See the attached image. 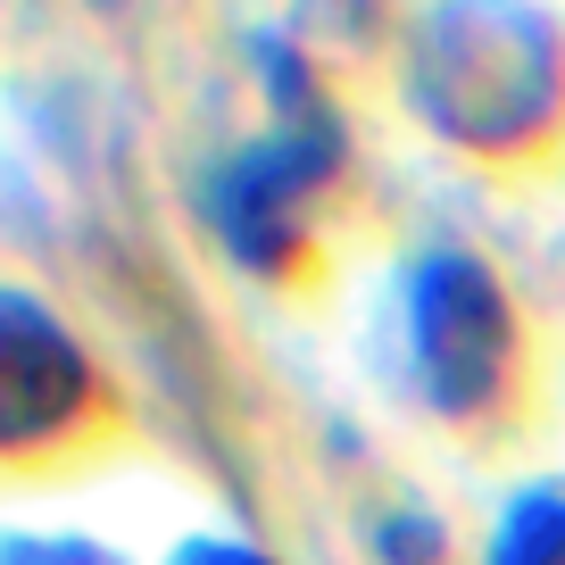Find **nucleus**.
<instances>
[{
  "label": "nucleus",
  "mask_w": 565,
  "mask_h": 565,
  "mask_svg": "<svg viewBox=\"0 0 565 565\" xmlns=\"http://www.w3.org/2000/svg\"><path fill=\"white\" fill-rule=\"evenodd\" d=\"M117 433L125 416L108 399L92 350L67 333V317L18 282H0V466L9 475L84 466Z\"/></svg>",
  "instance_id": "7ed1b4c3"
},
{
  "label": "nucleus",
  "mask_w": 565,
  "mask_h": 565,
  "mask_svg": "<svg viewBox=\"0 0 565 565\" xmlns=\"http://www.w3.org/2000/svg\"><path fill=\"white\" fill-rule=\"evenodd\" d=\"M167 565H275V557L249 548V541H225V532H200V541H183Z\"/></svg>",
  "instance_id": "39448f33"
},
{
  "label": "nucleus",
  "mask_w": 565,
  "mask_h": 565,
  "mask_svg": "<svg viewBox=\"0 0 565 565\" xmlns=\"http://www.w3.org/2000/svg\"><path fill=\"white\" fill-rule=\"evenodd\" d=\"M407 358L433 416L482 433L524 391V324L475 249H433L407 275Z\"/></svg>",
  "instance_id": "f03ea898"
},
{
  "label": "nucleus",
  "mask_w": 565,
  "mask_h": 565,
  "mask_svg": "<svg viewBox=\"0 0 565 565\" xmlns=\"http://www.w3.org/2000/svg\"><path fill=\"white\" fill-rule=\"evenodd\" d=\"M0 565H108V557L84 541H18V548H0Z\"/></svg>",
  "instance_id": "423d86ee"
},
{
  "label": "nucleus",
  "mask_w": 565,
  "mask_h": 565,
  "mask_svg": "<svg viewBox=\"0 0 565 565\" xmlns=\"http://www.w3.org/2000/svg\"><path fill=\"white\" fill-rule=\"evenodd\" d=\"M407 100L449 150L524 167L565 134V34L532 0H441L407 34Z\"/></svg>",
  "instance_id": "f257e3e1"
},
{
  "label": "nucleus",
  "mask_w": 565,
  "mask_h": 565,
  "mask_svg": "<svg viewBox=\"0 0 565 565\" xmlns=\"http://www.w3.org/2000/svg\"><path fill=\"white\" fill-rule=\"evenodd\" d=\"M491 565H565V491H524L491 532Z\"/></svg>",
  "instance_id": "20e7f679"
}]
</instances>
